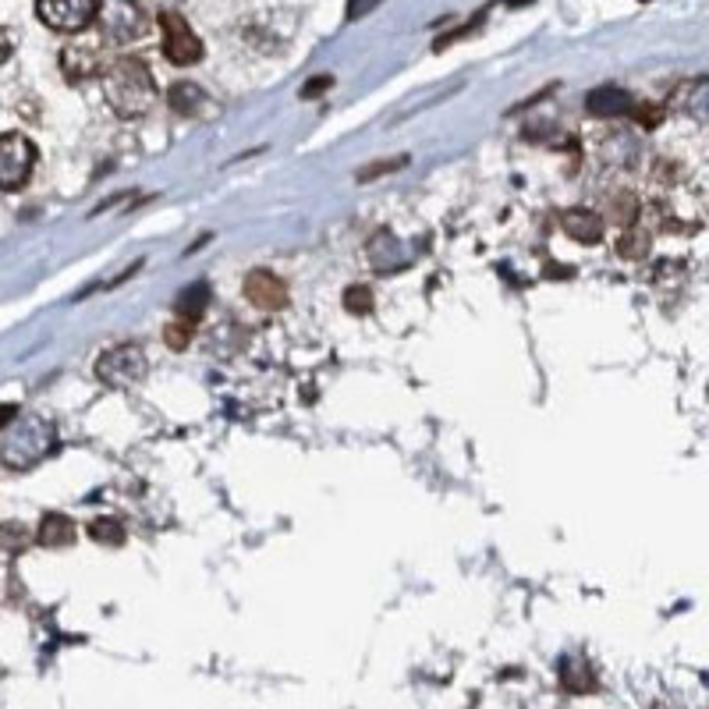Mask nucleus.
<instances>
[{"label":"nucleus","mask_w":709,"mask_h":709,"mask_svg":"<svg viewBox=\"0 0 709 709\" xmlns=\"http://www.w3.org/2000/svg\"><path fill=\"white\" fill-rule=\"evenodd\" d=\"M89 536H93L96 543L121 546L125 543V525L117 522V518H96V522L89 525Z\"/></svg>","instance_id":"15"},{"label":"nucleus","mask_w":709,"mask_h":709,"mask_svg":"<svg viewBox=\"0 0 709 709\" xmlns=\"http://www.w3.org/2000/svg\"><path fill=\"white\" fill-rule=\"evenodd\" d=\"M160 29H164V57L171 64L188 68V64L203 61V43L188 29V22L178 11H164V15H160Z\"/></svg>","instance_id":"4"},{"label":"nucleus","mask_w":709,"mask_h":709,"mask_svg":"<svg viewBox=\"0 0 709 709\" xmlns=\"http://www.w3.org/2000/svg\"><path fill=\"white\" fill-rule=\"evenodd\" d=\"M245 298H249L256 309L277 312V309H284V302H288V288H284V281L277 277V273L252 270L249 277H245Z\"/></svg>","instance_id":"7"},{"label":"nucleus","mask_w":709,"mask_h":709,"mask_svg":"<svg viewBox=\"0 0 709 709\" xmlns=\"http://www.w3.org/2000/svg\"><path fill=\"white\" fill-rule=\"evenodd\" d=\"M589 110L600 117L628 114V110H632V96L624 93V89H596V93H589Z\"/></svg>","instance_id":"11"},{"label":"nucleus","mask_w":709,"mask_h":709,"mask_svg":"<svg viewBox=\"0 0 709 709\" xmlns=\"http://www.w3.org/2000/svg\"><path fill=\"white\" fill-rule=\"evenodd\" d=\"M408 164V156H398V160H387V164H373V167H366V171H359V181L366 185V181H373V178H380V174H394V171H401V167Z\"/></svg>","instance_id":"20"},{"label":"nucleus","mask_w":709,"mask_h":709,"mask_svg":"<svg viewBox=\"0 0 709 709\" xmlns=\"http://www.w3.org/2000/svg\"><path fill=\"white\" fill-rule=\"evenodd\" d=\"M507 4H522V0H507Z\"/></svg>","instance_id":"25"},{"label":"nucleus","mask_w":709,"mask_h":709,"mask_svg":"<svg viewBox=\"0 0 709 709\" xmlns=\"http://www.w3.org/2000/svg\"><path fill=\"white\" fill-rule=\"evenodd\" d=\"M164 341L171 344V348H185L188 341H192V323H185V320H174L171 327L164 330Z\"/></svg>","instance_id":"19"},{"label":"nucleus","mask_w":709,"mask_h":709,"mask_svg":"<svg viewBox=\"0 0 709 709\" xmlns=\"http://www.w3.org/2000/svg\"><path fill=\"white\" fill-rule=\"evenodd\" d=\"M380 0H348V18H362V15H369V11L376 8Z\"/></svg>","instance_id":"22"},{"label":"nucleus","mask_w":709,"mask_h":709,"mask_svg":"<svg viewBox=\"0 0 709 709\" xmlns=\"http://www.w3.org/2000/svg\"><path fill=\"white\" fill-rule=\"evenodd\" d=\"M100 25L110 43H132V39H139L146 32V18H142V11L135 8L132 0H110L100 15Z\"/></svg>","instance_id":"6"},{"label":"nucleus","mask_w":709,"mask_h":709,"mask_svg":"<svg viewBox=\"0 0 709 709\" xmlns=\"http://www.w3.org/2000/svg\"><path fill=\"white\" fill-rule=\"evenodd\" d=\"M107 107L117 117H142L156 103V82L153 71L139 61V57H117L103 68L100 75Z\"/></svg>","instance_id":"1"},{"label":"nucleus","mask_w":709,"mask_h":709,"mask_svg":"<svg viewBox=\"0 0 709 709\" xmlns=\"http://www.w3.org/2000/svg\"><path fill=\"white\" fill-rule=\"evenodd\" d=\"M39 22L54 32H82L93 25L96 0H36Z\"/></svg>","instance_id":"5"},{"label":"nucleus","mask_w":709,"mask_h":709,"mask_svg":"<svg viewBox=\"0 0 709 709\" xmlns=\"http://www.w3.org/2000/svg\"><path fill=\"white\" fill-rule=\"evenodd\" d=\"M32 167H36V146L22 132L0 135V188L4 192L22 188L29 181Z\"/></svg>","instance_id":"3"},{"label":"nucleus","mask_w":709,"mask_h":709,"mask_svg":"<svg viewBox=\"0 0 709 709\" xmlns=\"http://www.w3.org/2000/svg\"><path fill=\"white\" fill-rule=\"evenodd\" d=\"M29 529L25 525H18V522H8V525H0V550H8V554H15V550H25L29 546Z\"/></svg>","instance_id":"17"},{"label":"nucleus","mask_w":709,"mask_h":709,"mask_svg":"<svg viewBox=\"0 0 709 709\" xmlns=\"http://www.w3.org/2000/svg\"><path fill=\"white\" fill-rule=\"evenodd\" d=\"M561 227L568 238L582 245H600L603 242V217L593 210H568L561 217Z\"/></svg>","instance_id":"8"},{"label":"nucleus","mask_w":709,"mask_h":709,"mask_svg":"<svg viewBox=\"0 0 709 709\" xmlns=\"http://www.w3.org/2000/svg\"><path fill=\"white\" fill-rule=\"evenodd\" d=\"M64 68H68V78L100 75V50H96V47H71V50H64Z\"/></svg>","instance_id":"10"},{"label":"nucleus","mask_w":709,"mask_h":709,"mask_svg":"<svg viewBox=\"0 0 709 709\" xmlns=\"http://www.w3.org/2000/svg\"><path fill=\"white\" fill-rule=\"evenodd\" d=\"M149 373V362L142 355L139 344H117L107 355H100L96 362V376H100L107 387H135L142 383Z\"/></svg>","instance_id":"2"},{"label":"nucleus","mask_w":709,"mask_h":709,"mask_svg":"<svg viewBox=\"0 0 709 709\" xmlns=\"http://www.w3.org/2000/svg\"><path fill=\"white\" fill-rule=\"evenodd\" d=\"M206 284H195V288H188V291H181V298H178V312H181V320L185 323H192L195 327V320L203 316L206 312Z\"/></svg>","instance_id":"14"},{"label":"nucleus","mask_w":709,"mask_h":709,"mask_svg":"<svg viewBox=\"0 0 709 709\" xmlns=\"http://www.w3.org/2000/svg\"><path fill=\"white\" fill-rule=\"evenodd\" d=\"M617 252L624 259H642L649 252V234L646 231H624L621 242H617Z\"/></svg>","instance_id":"16"},{"label":"nucleus","mask_w":709,"mask_h":709,"mask_svg":"<svg viewBox=\"0 0 709 709\" xmlns=\"http://www.w3.org/2000/svg\"><path fill=\"white\" fill-rule=\"evenodd\" d=\"M635 213H639V203H635L632 195H624V199H617V203L610 206V220H617V224H628Z\"/></svg>","instance_id":"21"},{"label":"nucleus","mask_w":709,"mask_h":709,"mask_svg":"<svg viewBox=\"0 0 709 709\" xmlns=\"http://www.w3.org/2000/svg\"><path fill=\"white\" fill-rule=\"evenodd\" d=\"M167 103H171L178 114L192 117L206 107V93L199 86H192V82H178V86H171V93H167Z\"/></svg>","instance_id":"12"},{"label":"nucleus","mask_w":709,"mask_h":709,"mask_svg":"<svg viewBox=\"0 0 709 709\" xmlns=\"http://www.w3.org/2000/svg\"><path fill=\"white\" fill-rule=\"evenodd\" d=\"M71 539H75V522H71L68 515H57V511H50V515H43V522H39V532H36V543L39 546H68Z\"/></svg>","instance_id":"9"},{"label":"nucleus","mask_w":709,"mask_h":709,"mask_svg":"<svg viewBox=\"0 0 709 709\" xmlns=\"http://www.w3.org/2000/svg\"><path fill=\"white\" fill-rule=\"evenodd\" d=\"M15 412H18V408H11V405H0V429H4L11 419H15Z\"/></svg>","instance_id":"24"},{"label":"nucleus","mask_w":709,"mask_h":709,"mask_svg":"<svg viewBox=\"0 0 709 709\" xmlns=\"http://www.w3.org/2000/svg\"><path fill=\"white\" fill-rule=\"evenodd\" d=\"M561 685L568 688L571 695H582V692H589V688H593L596 681H593V671H589L585 663L564 660V667H561Z\"/></svg>","instance_id":"13"},{"label":"nucleus","mask_w":709,"mask_h":709,"mask_svg":"<svg viewBox=\"0 0 709 709\" xmlns=\"http://www.w3.org/2000/svg\"><path fill=\"white\" fill-rule=\"evenodd\" d=\"M8 57H11V32L0 29V64L8 61Z\"/></svg>","instance_id":"23"},{"label":"nucleus","mask_w":709,"mask_h":709,"mask_svg":"<svg viewBox=\"0 0 709 709\" xmlns=\"http://www.w3.org/2000/svg\"><path fill=\"white\" fill-rule=\"evenodd\" d=\"M344 309L355 312V316H366V312H373V291L362 288V284L348 288V291H344Z\"/></svg>","instance_id":"18"}]
</instances>
